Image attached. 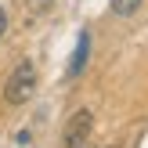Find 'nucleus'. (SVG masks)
Instances as JSON below:
<instances>
[{"label": "nucleus", "instance_id": "nucleus-1", "mask_svg": "<svg viewBox=\"0 0 148 148\" xmlns=\"http://www.w3.org/2000/svg\"><path fill=\"white\" fill-rule=\"evenodd\" d=\"M33 90H36V69H33V62H18L11 69V76H7V83H4V101L7 105H25V101L33 98Z\"/></svg>", "mask_w": 148, "mask_h": 148}, {"label": "nucleus", "instance_id": "nucleus-2", "mask_svg": "<svg viewBox=\"0 0 148 148\" xmlns=\"http://www.w3.org/2000/svg\"><path fill=\"white\" fill-rule=\"evenodd\" d=\"M94 127V116L87 112V108H79V112H72V119L65 123V134H62V145L65 148H79L87 141V134H90Z\"/></svg>", "mask_w": 148, "mask_h": 148}, {"label": "nucleus", "instance_id": "nucleus-3", "mask_svg": "<svg viewBox=\"0 0 148 148\" xmlns=\"http://www.w3.org/2000/svg\"><path fill=\"white\" fill-rule=\"evenodd\" d=\"M87 54H90V36H79V43H76V54H72V62H69V76H79L83 72V65H87Z\"/></svg>", "mask_w": 148, "mask_h": 148}, {"label": "nucleus", "instance_id": "nucleus-4", "mask_svg": "<svg viewBox=\"0 0 148 148\" xmlns=\"http://www.w3.org/2000/svg\"><path fill=\"white\" fill-rule=\"evenodd\" d=\"M137 7H141V0H112V11H116V14H123V18H130Z\"/></svg>", "mask_w": 148, "mask_h": 148}, {"label": "nucleus", "instance_id": "nucleus-5", "mask_svg": "<svg viewBox=\"0 0 148 148\" xmlns=\"http://www.w3.org/2000/svg\"><path fill=\"white\" fill-rule=\"evenodd\" d=\"M4 29H7V14H4V7H0V36H4Z\"/></svg>", "mask_w": 148, "mask_h": 148}]
</instances>
